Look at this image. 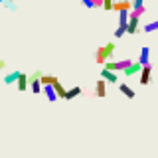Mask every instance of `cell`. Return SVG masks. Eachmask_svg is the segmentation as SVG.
I'll return each instance as SVG.
<instances>
[{
    "mask_svg": "<svg viewBox=\"0 0 158 158\" xmlns=\"http://www.w3.org/2000/svg\"><path fill=\"white\" fill-rule=\"evenodd\" d=\"M156 30H158V20H154V22H148V24L142 26V32H144V34H154Z\"/></svg>",
    "mask_w": 158,
    "mask_h": 158,
    "instance_id": "cell-16",
    "label": "cell"
},
{
    "mask_svg": "<svg viewBox=\"0 0 158 158\" xmlns=\"http://www.w3.org/2000/svg\"><path fill=\"white\" fill-rule=\"evenodd\" d=\"M16 87H18V91H26V89H28V75H26V73L20 71V75L16 79Z\"/></svg>",
    "mask_w": 158,
    "mask_h": 158,
    "instance_id": "cell-12",
    "label": "cell"
},
{
    "mask_svg": "<svg viewBox=\"0 0 158 158\" xmlns=\"http://www.w3.org/2000/svg\"><path fill=\"white\" fill-rule=\"evenodd\" d=\"M4 67H6V61H4V59H0V71H2Z\"/></svg>",
    "mask_w": 158,
    "mask_h": 158,
    "instance_id": "cell-24",
    "label": "cell"
},
{
    "mask_svg": "<svg viewBox=\"0 0 158 158\" xmlns=\"http://www.w3.org/2000/svg\"><path fill=\"white\" fill-rule=\"evenodd\" d=\"M113 53H115V42H109V44H105V46L97 48V52H95V61L103 65L107 59L113 57Z\"/></svg>",
    "mask_w": 158,
    "mask_h": 158,
    "instance_id": "cell-1",
    "label": "cell"
},
{
    "mask_svg": "<svg viewBox=\"0 0 158 158\" xmlns=\"http://www.w3.org/2000/svg\"><path fill=\"white\" fill-rule=\"evenodd\" d=\"M118 91H121V93H123V95H125L127 99H135V95H136V93H135V89H132V87H128L127 83H118Z\"/></svg>",
    "mask_w": 158,
    "mask_h": 158,
    "instance_id": "cell-10",
    "label": "cell"
},
{
    "mask_svg": "<svg viewBox=\"0 0 158 158\" xmlns=\"http://www.w3.org/2000/svg\"><path fill=\"white\" fill-rule=\"evenodd\" d=\"M113 10H115V12H131V10H132V2H131V0H118V2L113 4Z\"/></svg>",
    "mask_w": 158,
    "mask_h": 158,
    "instance_id": "cell-5",
    "label": "cell"
},
{
    "mask_svg": "<svg viewBox=\"0 0 158 158\" xmlns=\"http://www.w3.org/2000/svg\"><path fill=\"white\" fill-rule=\"evenodd\" d=\"M42 91H44V95L48 97V101H57V95H56V91H53V87L52 85H42Z\"/></svg>",
    "mask_w": 158,
    "mask_h": 158,
    "instance_id": "cell-13",
    "label": "cell"
},
{
    "mask_svg": "<svg viewBox=\"0 0 158 158\" xmlns=\"http://www.w3.org/2000/svg\"><path fill=\"white\" fill-rule=\"evenodd\" d=\"M0 4H2L6 10H12V12H14V10H18V4L14 2V0H4V2H0Z\"/></svg>",
    "mask_w": 158,
    "mask_h": 158,
    "instance_id": "cell-20",
    "label": "cell"
},
{
    "mask_svg": "<svg viewBox=\"0 0 158 158\" xmlns=\"http://www.w3.org/2000/svg\"><path fill=\"white\" fill-rule=\"evenodd\" d=\"M140 67H142V65H140V63H136V61H132V63H131V65H128V67H125V69H123V71H125V75H127V77H132V75H136V73H138V71H140Z\"/></svg>",
    "mask_w": 158,
    "mask_h": 158,
    "instance_id": "cell-11",
    "label": "cell"
},
{
    "mask_svg": "<svg viewBox=\"0 0 158 158\" xmlns=\"http://www.w3.org/2000/svg\"><path fill=\"white\" fill-rule=\"evenodd\" d=\"M128 14H132V16H136V18H142L146 14V6H140V8H132Z\"/></svg>",
    "mask_w": 158,
    "mask_h": 158,
    "instance_id": "cell-19",
    "label": "cell"
},
{
    "mask_svg": "<svg viewBox=\"0 0 158 158\" xmlns=\"http://www.w3.org/2000/svg\"><path fill=\"white\" fill-rule=\"evenodd\" d=\"M40 77H42V71H40V69H38V71H34L32 75H28V79H40Z\"/></svg>",
    "mask_w": 158,
    "mask_h": 158,
    "instance_id": "cell-23",
    "label": "cell"
},
{
    "mask_svg": "<svg viewBox=\"0 0 158 158\" xmlns=\"http://www.w3.org/2000/svg\"><path fill=\"white\" fill-rule=\"evenodd\" d=\"M79 95H83V89L81 87H71V89H65V101H71V99H75V97H79Z\"/></svg>",
    "mask_w": 158,
    "mask_h": 158,
    "instance_id": "cell-9",
    "label": "cell"
},
{
    "mask_svg": "<svg viewBox=\"0 0 158 158\" xmlns=\"http://www.w3.org/2000/svg\"><path fill=\"white\" fill-rule=\"evenodd\" d=\"M101 79H103L105 83H118L117 73H115V71H109V69H105V67L101 69Z\"/></svg>",
    "mask_w": 158,
    "mask_h": 158,
    "instance_id": "cell-6",
    "label": "cell"
},
{
    "mask_svg": "<svg viewBox=\"0 0 158 158\" xmlns=\"http://www.w3.org/2000/svg\"><path fill=\"white\" fill-rule=\"evenodd\" d=\"M113 4H115V0H101V8L107 10V12H111V10H113Z\"/></svg>",
    "mask_w": 158,
    "mask_h": 158,
    "instance_id": "cell-21",
    "label": "cell"
},
{
    "mask_svg": "<svg viewBox=\"0 0 158 158\" xmlns=\"http://www.w3.org/2000/svg\"><path fill=\"white\" fill-rule=\"evenodd\" d=\"M132 63V59L131 57H127V59H118V61H113V59H107L103 65H105V69H109V71H123L125 67H128Z\"/></svg>",
    "mask_w": 158,
    "mask_h": 158,
    "instance_id": "cell-2",
    "label": "cell"
},
{
    "mask_svg": "<svg viewBox=\"0 0 158 158\" xmlns=\"http://www.w3.org/2000/svg\"><path fill=\"white\" fill-rule=\"evenodd\" d=\"M138 28H140V18L132 16V14H128V22H127V34H136Z\"/></svg>",
    "mask_w": 158,
    "mask_h": 158,
    "instance_id": "cell-3",
    "label": "cell"
},
{
    "mask_svg": "<svg viewBox=\"0 0 158 158\" xmlns=\"http://www.w3.org/2000/svg\"><path fill=\"white\" fill-rule=\"evenodd\" d=\"M52 87H53V91H56L57 99H63V97H65V87H63V85H61L59 81H57V83H53Z\"/></svg>",
    "mask_w": 158,
    "mask_h": 158,
    "instance_id": "cell-17",
    "label": "cell"
},
{
    "mask_svg": "<svg viewBox=\"0 0 158 158\" xmlns=\"http://www.w3.org/2000/svg\"><path fill=\"white\" fill-rule=\"evenodd\" d=\"M59 79L56 75H46V73H42V77H40V83L42 85H53V83H57Z\"/></svg>",
    "mask_w": 158,
    "mask_h": 158,
    "instance_id": "cell-14",
    "label": "cell"
},
{
    "mask_svg": "<svg viewBox=\"0 0 158 158\" xmlns=\"http://www.w3.org/2000/svg\"><path fill=\"white\" fill-rule=\"evenodd\" d=\"M18 75H20V71H10L8 75L4 77V83H6V85H14L16 79H18Z\"/></svg>",
    "mask_w": 158,
    "mask_h": 158,
    "instance_id": "cell-18",
    "label": "cell"
},
{
    "mask_svg": "<svg viewBox=\"0 0 158 158\" xmlns=\"http://www.w3.org/2000/svg\"><path fill=\"white\" fill-rule=\"evenodd\" d=\"M125 34H127V30H125V28H117V30H115V38H123Z\"/></svg>",
    "mask_w": 158,
    "mask_h": 158,
    "instance_id": "cell-22",
    "label": "cell"
},
{
    "mask_svg": "<svg viewBox=\"0 0 158 158\" xmlns=\"http://www.w3.org/2000/svg\"><path fill=\"white\" fill-rule=\"evenodd\" d=\"M93 95H95V97H101V99L107 95V83L103 81V79H99V81L95 83V93H93Z\"/></svg>",
    "mask_w": 158,
    "mask_h": 158,
    "instance_id": "cell-8",
    "label": "cell"
},
{
    "mask_svg": "<svg viewBox=\"0 0 158 158\" xmlns=\"http://www.w3.org/2000/svg\"><path fill=\"white\" fill-rule=\"evenodd\" d=\"M28 87L32 89V93H42V83H40V79H28Z\"/></svg>",
    "mask_w": 158,
    "mask_h": 158,
    "instance_id": "cell-15",
    "label": "cell"
},
{
    "mask_svg": "<svg viewBox=\"0 0 158 158\" xmlns=\"http://www.w3.org/2000/svg\"><path fill=\"white\" fill-rule=\"evenodd\" d=\"M140 85H148L150 83V77H152V65L148 63V65H142L140 67Z\"/></svg>",
    "mask_w": 158,
    "mask_h": 158,
    "instance_id": "cell-4",
    "label": "cell"
},
{
    "mask_svg": "<svg viewBox=\"0 0 158 158\" xmlns=\"http://www.w3.org/2000/svg\"><path fill=\"white\" fill-rule=\"evenodd\" d=\"M136 63H140V65H148V63H150V48H148V46H144V48L140 49Z\"/></svg>",
    "mask_w": 158,
    "mask_h": 158,
    "instance_id": "cell-7",
    "label": "cell"
}]
</instances>
